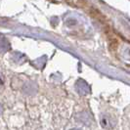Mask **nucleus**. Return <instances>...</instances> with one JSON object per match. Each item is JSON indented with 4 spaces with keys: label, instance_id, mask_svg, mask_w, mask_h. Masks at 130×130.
I'll use <instances>...</instances> for the list:
<instances>
[{
    "label": "nucleus",
    "instance_id": "1",
    "mask_svg": "<svg viewBox=\"0 0 130 130\" xmlns=\"http://www.w3.org/2000/svg\"><path fill=\"white\" fill-rule=\"evenodd\" d=\"M75 89L78 92V94H80V95H86L87 93H89V90H90L88 84L82 79H79L78 81H76Z\"/></svg>",
    "mask_w": 130,
    "mask_h": 130
},
{
    "label": "nucleus",
    "instance_id": "4",
    "mask_svg": "<svg viewBox=\"0 0 130 130\" xmlns=\"http://www.w3.org/2000/svg\"><path fill=\"white\" fill-rule=\"evenodd\" d=\"M72 130H77V129H72Z\"/></svg>",
    "mask_w": 130,
    "mask_h": 130
},
{
    "label": "nucleus",
    "instance_id": "2",
    "mask_svg": "<svg viewBox=\"0 0 130 130\" xmlns=\"http://www.w3.org/2000/svg\"><path fill=\"white\" fill-rule=\"evenodd\" d=\"M100 123L102 124V126L105 127V128H111V127H113V125H115V120L111 118L110 116L108 117V116H102L101 117V121H100Z\"/></svg>",
    "mask_w": 130,
    "mask_h": 130
},
{
    "label": "nucleus",
    "instance_id": "3",
    "mask_svg": "<svg viewBox=\"0 0 130 130\" xmlns=\"http://www.w3.org/2000/svg\"><path fill=\"white\" fill-rule=\"evenodd\" d=\"M3 86H4V77H3V75L0 73V91H1V89L3 88Z\"/></svg>",
    "mask_w": 130,
    "mask_h": 130
}]
</instances>
